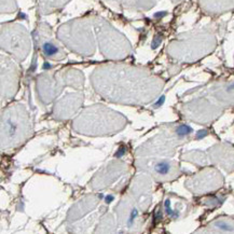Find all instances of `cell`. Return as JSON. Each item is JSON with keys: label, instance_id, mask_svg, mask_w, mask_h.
Listing matches in <instances>:
<instances>
[{"label": "cell", "instance_id": "6da1fadb", "mask_svg": "<svg viewBox=\"0 0 234 234\" xmlns=\"http://www.w3.org/2000/svg\"><path fill=\"white\" fill-rule=\"evenodd\" d=\"M154 170H156L159 175L165 176L170 172V164L166 161L159 162V163H156V166H154Z\"/></svg>", "mask_w": 234, "mask_h": 234}, {"label": "cell", "instance_id": "5b68a950", "mask_svg": "<svg viewBox=\"0 0 234 234\" xmlns=\"http://www.w3.org/2000/svg\"><path fill=\"white\" fill-rule=\"evenodd\" d=\"M206 134H207V132H206V131H200V132L197 133V139H201V138L205 137V136H206Z\"/></svg>", "mask_w": 234, "mask_h": 234}, {"label": "cell", "instance_id": "7a4b0ae2", "mask_svg": "<svg viewBox=\"0 0 234 234\" xmlns=\"http://www.w3.org/2000/svg\"><path fill=\"white\" fill-rule=\"evenodd\" d=\"M42 49H43V52L50 57H54L55 55H57V53H58V49L51 42L43 43Z\"/></svg>", "mask_w": 234, "mask_h": 234}, {"label": "cell", "instance_id": "277c9868", "mask_svg": "<svg viewBox=\"0 0 234 234\" xmlns=\"http://www.w3.org/2000/svg\"><path fill=\"white\" fill-rule=\"evenodd\" d=\"M216 226L218 227V228H220V229H222V230H227V231H230V230H231L230 224H226V222H218Z\"/></svg>", "mask_w": 234, "mask_h": 234}, {"label": "cell", "instance_id": "3957f363", "mask_svg": "<svg viewBox=\"0 0 234 234\" xmlns=\"http://www.w3.org/2000/svg\"><path fill=\"white\" fill-rule=\"evenodd\" d=\"M192 132V129L188 125H180V126L177 129V134L179 136H185V135H188Z\"/></svg>", "mask_w": 234, "mask_h": 234}]
</instances>
